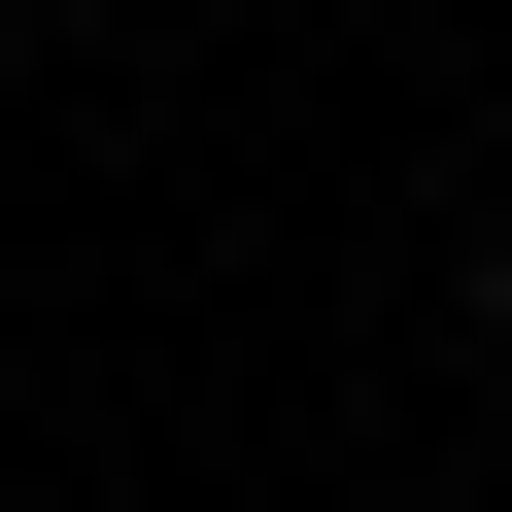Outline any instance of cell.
Segmentation results:
<instances>
[{
    "label": "cell",
    "mask_w": 512,
    "mask_h": 512,
    "mask_svg": "<svg viewBox=\"0 0 512 512\" xmlns=\"http://www.w3.org/2000/svg\"><path fill=\"white\" fill-rule=\"evenodd\" d=\"M478 342H512V205H478Z\"/></svg>",
    "instance_id": "6da1fadb"
}]
</instances>
